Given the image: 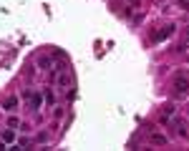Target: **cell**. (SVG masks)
Here are the masks:
<instances>
[{"mask_svg":"<svg viewBox=\"0 0 189 151\" xmlns=\"http://www.w3.org/2000/svg\"><path fill=\"white\" fill-rule=\"evenodd\" d=\"M15 106H18V98H8V101H5V108H8V111H15Z\"/></svg>","mask_w":189,"mask_h":151,"instance_id":"cell-1","label":"cell"},{"mask_svg":"<svg viewBox=\"0 0 189 151\" xmlns=\"http://www.w3.org/2000/svg\"><path fill=\"white\" fill-rule=\"evenodd\" d=\"M177 91H187V81L184 78H177Z\"/></svg>","mask_w":189,"mask_h":151,"instance_id":"cell-4","label":"cell"},{"mask_svg":"<svg viewBox=\"0 0 189 151\" xmlns=\"http://www.w3.org/2000/svg\"><path fill=\"white\" fill-rule=\"evenodd\" d=\"M151 141H154V144H166V139L161 134H151Z\"/></svg>","mask_w":189,"mask_h":151,"instance_id":"cell-3","label":"cell"},{"mask_svg":"<svg viewBox=\"0 0 189 151\" xmlns=\"http://www.w3.org/2000/svg\"><path fill=\"white\" fill-rule=\"evenodd\" d=\"M30 106H33V108L41 106V96H38V93H33V96H30Z\"/></svg>","mask_w":189,"mask_h":151,"instance_id":"cell-2","label":"cell"}]
</instances>
